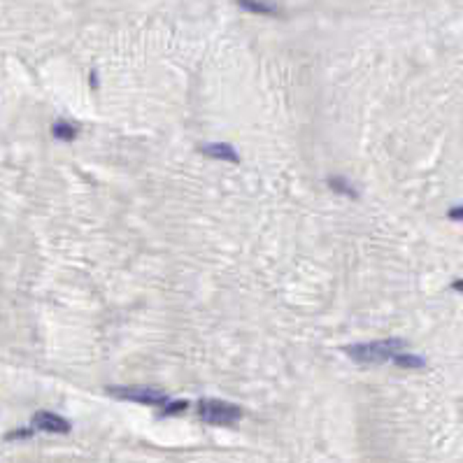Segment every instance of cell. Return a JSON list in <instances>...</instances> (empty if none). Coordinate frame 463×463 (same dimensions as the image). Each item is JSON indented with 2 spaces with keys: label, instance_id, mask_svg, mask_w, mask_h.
I'll use <instances>...</instances> for the list:
<instances>
[{
  "label": "cell",
  "instance_id": "6da1fadb",
  "mask_svg": "<svg viewBox=\"0 0 463 463\" xmlns=\"http://www.w3.org/2000/svg\"><path fill=\"white\" fill-rule=\"evenodd\" d=\"M403 347H405L403 340L391 337V340L368 342V345H349L345 347V354L349 359L359 361V364H384V361H391L393 354L400 352Z\"/></svg>",
  "mask_w": 463,
  "mask_h": 463
},
{
  "label": "cell",
  "instance_id": "7a4b0ae2",
  "mask_svg": "<svg viewBox=\"0 0 463 463\" xmlns=\"http://www.w3.org/2000/svg\"><path fill=\"white\" fill-rule=\"evenodd\" d=\"M198 417L208 424H215V426H233L242 417V410L237 405L226 403V400L203 398L198 403Z\"/></svg>",
  "mask_w": 463,
  "mask_h": 463
},
{
  "label": "cell",
  "instance_id": "3957f363",
  "mask_svg": "<svg viewBox=\"0 0 463 463\" xmlns=\"http://www.w3.org/2000/svg\"><path fill=\"white\" fill-rule=\"evenodd\" d=\"M108 393L117 398H126V400H135V403H145V405H154V408L164 410L170 398L161 391L147 389V386H108Z\"/></svg>",
  "mask_w": 463,
  "mask_h": 463
},
{
  "label": "cell",
  "instance_id": "277c9868",
  "mask_svg": "<svg viewBox=\"0 0 463 463\" xmlns=\"http://www.w3.org/2000/svg\"><path fill=\"white\" fill-rule=\"evenodd\" d=\"M33 426L37 431H47V433H61V435L70 433V428H72L68 419L54 415V412H47V410L37 412V415L33 417Z\"/></svg>",
  "mask_w": 463,
  "mask_h": 463
},
{
  "label": "cell",
  "instance_id": "5b68a950",
  "mask_svg": "<svg viewBox=\"0 0 463 463\" xmlns=\"http://www.w3.org/2000/svg\"><path fill=\"white\" fill-rule=\"evenodd\" d=\"M203 149V154H208V156H212V159H224V161H230V164H237V154H235V149L230 147V145H224V142H219V145H203L200 147Z\"/></svg>",
  "mask_w": 463,
  "mask_h": 463
},
{
  "label": "cell",
  "instance_id": "8992f818",
  "mask_svg": "<svg viewBox=\"0 0 463 463\" xmlns=\"http://www.w3.org/2000/svg\"><path fill=\"white\" fill-rule=\"evenodd\" d=\"M393 364H396L398 368H410V371H419V368H426V361L422 359V356H417V354H408V352H396L393 354Z\"/></svg>",
  "mask_w": 463,
  "mask_h": 463
},
{
  "label": "cell",
  "instance_id": "52a82bcc",
  "mask_svg": "<svg viewBox=\"0 0 463 463\" xmlns=\"http://www.w3.org/2000/svg\"><path fill=\"white\" fill-rule=\"evenodd\" d=\"M237 5L249 10V12H254V14H266V17H277L279 14V10L275 8V5L264 3V0H237Z\"/></svg>",
  "mask_w": 463,
  "mask_h": 463
},
{
  "label": "cell",
  "instance_id": "ba28073f",
  "mask_svg": "<svg viewBox=\"0 0 463 463\" xmlns=\"http://www.w3.org/2000/svg\"><path fill=\"white\" fill-rule=\"evenodd\" d=\"M52 130H54V135L59 137V140H75V137H77V128H75L72 124H68V121H56Z\"/></svg>",
  "mask_w": 463,
  "mask_h": 463
},
{
  "label": "cell",
  "instance_id": "9c48e42d",
  "mask_svg": "<svg viewBox=\"0 0 463 463\" xmlns=\"http://www.w3.org/2000/svg\"><path fill=\"white\" fill-rule=\"evenodd\" d=\"M328 186H333L337 193H349L352 198H356V191H352V186H349L342 177H331L328 179Z\"/></svg>",
  "mask_w": 463,
  "mask_h": 463
},
{
  "label": "cell",
  "instance_id": "30bf717a",
  "mask_svg": "<svg viewBox=\"0 0 463 463\" xmlns=\"http://www.w3.org/2000/svg\"><path fill=\"white\" fill-rule=\"evenodd\" d=\"M449 219H454V221H463V205H459V208H452L447 212Z\"/></svg>",
  "mask_w": 463,
  "mask_h": 463
},
{
  "label": "cell",
  "instance_id": "8fae6325",
  "mask_svg": "<svg viewBox=\"0 0 463 463\" xmlns=\"http://www.w3.org/2000/svg\"><path fill=\"white\" fill-rule=\"evenodd\" d=\"M452 289H454V291H461V293H463V279H456L454 284H452Z\"/></svg>",
  "mask_w": 463,
  "mask_h": 463
}]
</instances>
